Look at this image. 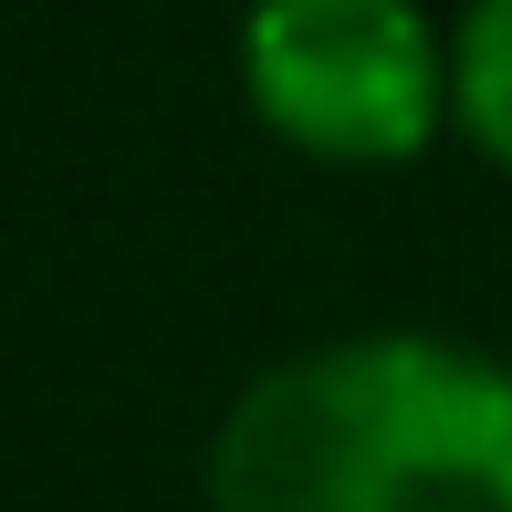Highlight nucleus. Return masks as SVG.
Returning a JSON list of instances; mask_svg holds the SVG:
<instances>
[{"mask_svg": "<svg viewBox=\"0 0 512 512\" xmlns=\"http://www.w3.org/2000/svg\"><path fill=\"white\" fill-rule=\"evenodd\" d=\"M209 512H512V356L366 324L262 366L209 429Z\"/></svg>", "mask_w": 512, "mask_h": 512, "instance_id": "f257e3e1", "label": "nucleus"}, {"mask_svg": "<svg viewBox=\"0 0 512 512\" xmlns=\"http://www.w3.org/2000/svg\"><path fill=\"white\" fill-rule=\"evenodd\" d=\"M241 105L314 168H408L450 136V21L429 0H251Z\"/></svg>", "mask_w": 512, "mask_h": 512, "instance_id": "f03ea898", "label": "nucleus"}, {"mask_svg": "<svg viewBox=\"0 0 512 512\" xmlns=\"http://www.w3.org/2000/svg\"><path fill=\"white\" fill-rule=\"evenodd\" d=\"M450 136H471L481 168L512 178V0L450 11Z\"/></svg>", "mask_w": 512, "mask_h": 512, "instance_id": "7ed1b4c3", "label": "nucleus"}]
</instances>
